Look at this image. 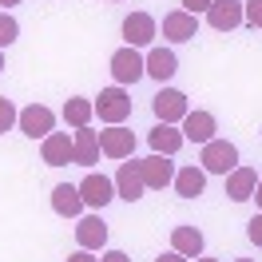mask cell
<instances>
[{"mask_svg": "<svg viewBox=\"0 0 262 262\" xmlns=\"http://www.w3.org/2000/svg\"><path fill=\"white\" fill-rule=\"evenodd\" d=\"M199 167H203L207 175H223V179H227L230 171L238 167V147H234V143H227V139H211V143H203Z\"/></svg>", "mask_w": 262, "mask_h": 262, "instance_id": "cell-1", "label": "cell"}, {"mask_svg": "<svg viewBox=\"0 0 262 262\" xmlns=\"http://www.w3.org/2000/svg\"><path fill=\"white\" fill-rule=\"evenodd\" d=\"M112 76H115L119 88L139 83L143 76H147V60L139 56V48H127V44H123L119 52H112Z\"/></svg>", "mask_w": 262, "mask_h": 262, "instance_id": "cell-2", "label": "cell"}, {"mask_svg": "<svg viewBox=\"0 0 262 262\" xmlns=\"http://www.w3.org/2000/svg\"><path fill=\"white\" fill-rule=\"evenodd\" d=\"M92 103H96V115L107 123V127H112V123H123L131 115V96L119 88V83H115V88H103L99 99H92Z\"/></svg>", "mask_w": 262, "mask_h": 262, "instance_id": "cell-3", "label": "cell"}, {"mask_svg": "<svg viewBox=\"0 0 262 262\" xmlns=\"http://www.w3.org/2000/svg\"><path fill=\"white\" fill-rule=\"evenodd\" d=\"M16 127L28 135V139H48L52 131H56V112L44 107V103H28L24 112H20Z\"/></svg>", "mask_w": 262, "mask_h": 262, "instance_id": "cell-4", "label": "cell"}, {"mask_svg": "<svg viewBox=\"0 0 262 262\" xmlns=\"http://www.w3.org/2000/svg\"><path fill=\"white\" fill-rule=\"evenodd\" d=\"M80 195H83V207L103 211V207L115 199V179L99 175V171H88V175H83V183H80Z\"/></svg>", "mask_w": 262, "mask_h": 262, "instance_id": "cell-5", "label": "cell"}, {"mask_svg": "<svg viewBox=\"0 0 262 262\" xmlns=\"http://www.w3.org/2000/svg\"><path fill=\"white\" fill-rule=\"evenodd\" d=\"M147 191V183H143V171H139V159H131V163H119L115 171V199H123V203H139Z\"/></svg>", "mask_w": 262, "mask_h": 262, "instance_id": "cell-6", "label": "cell"}, {"mask_svg": "<svg viewBox=\"0 0 262 262\" xmlns=\"http://www.w3.org/2000/svg\"><path fill=\"white\" fill-rule=\"evenodd\" d=\"M151 107H155V119H159V123H183V115L191 112V107H187V96H183L179 88H159V96L151 99Z\"/></svg>", "mask_w": 262, "mask_h": 262, "instance_id": "cell-7", "label": "cell"}, {"mask_svg": "<svg viewBox=\"0 0 262 262\" xmlns=\"http://www.w3.org/2000/svg\"><path fill=\"white\" fill-rule=\"evenodd\" d=\"M99 151L107 159H131L135 155V135L123 123H112L107 131H99Z\"/></svg>", "mask_w": 262, "mask_h": 262, "instance_id": "cell-8", "label": "cell"}, {"mask_svg": "<svg viewBox=\"0 0 262 262\" xmlns=\"http://www.w3.org/2000/svg\"><path fill=\"white\" fill-rule=\"evenodd\" d=\"M139 171H143V183H147L151 191H163L175 183V163H171V155H155L151 151L147 159H139Z\"/></svg>", "mask_w": 262, "mask_h": 262, "instance_id": "cell-9", "label": "cell"}, {"mask_svg": "<svg viewBox=\"0 0 262 262\" xmlns=\"http://www.w3.org/2000/svg\"><path fill=\"white\" fill-rule=\"evenodd\" d=\"M207 24H211L214 32H234L243 24V0H211Z\"/></svg>", "mask_w": 262, "mask_h": 262, "instance_id": "cell-10", "label": "cell"}, {"mask_svg": "<svg viewBox=\"0 0 262 262\" xmlns=\"http://www.w3.org/2000/svg\"><path fill=\"white\" fill-rule=\"evenodd\" d=\"M155 16L151 12H131L123 20V40H127V48H147L151 40H155Z\"/></svg>", "mask_w": 262, "mask_h": 262, "instance_id": "cell-11", "label": "cell"}, {"mask_svg": "<svg viewBox=\"0 0 262 262\" xmlns=\"http://www.w3.org/2000/svg\"><path fill=\"white\" fill-rule=\"evenodd\" d=\"M214 131H219V123H214V115L211 112H187L183 115V139L187 143H211L214 139Z\"/></svg>", "mask_w": 262, "mask_h": 262, "instance_id": "cell-12", "label": "cell"}, {"mask_svg": "<svg viewBox=\"0 0 262 262\" xmlns=\"http://www.w3.org/2000/svg\"><path fill=\"white\" fill-rule=\"evenodd\" d=\"M40 155H44V163H48V167H68L72 159H76L72 135H68V131H52L48 139L40 143Z\"/></svg>", "mask_w": 262, "mask_h": 262, "instance_id": "cell-13", "label": "cell"}, {"mask_svg": "<svg viewBox=\"0 0 262 262\" xmlns=\"http://www.w3.org/2000/svg\"><path fill=\"white\" fill-rule=\"evenodd\" d=\"M52 211L60 214V219H80V211H83L80 183H60V187H52Z\"/></svg>", "mask_w": 262, "mask_h": 262, "instance_id": "cell-14", "label": "cell"}, {"mask_svg": "<svg viewBox=\"0 0 262 262\" xmlns=\"http://www.w3.org/2000/svg\"><path fill=\"white\" fill-rule=\"evenodd\" d=\"M163 36L171 40V44H183V40H195V36H199V16L183 12V8L167 12V16H163Z\"/></svg>", "mask_w": 262, "mask_h": 262, "instance_id": "cell-15", "label": "cell"}, {"mask_svg": "<svg viewBox=\"0 0 262 262\" xmlns=\"http://www.w3.org/2000/svg\"><path fill=\"white\" fill-rule=\"evenodd\" d=\"M76 243L83 250H103L107 246V223L99 214H83L80 223H76Z\"/></svg>", "mask_w": 262, "mask_h": 262, "instance_id": "cell-16", "label": "cell"}, {"mask_svg": "<svg viewBox=\"0 0 262 262\" xmlns=\"http://www.w3.org/2000/svg\"><path fill=\"white\" fill-rule=\"evenodd\" d=\"M254 187H258V171L254 167H234L227 175V195H230V203H246V199L254 195Z\"/></svg>", "mask_w": 262, "mask_h": 262, "instance_id": "cell-17", "label": "cell"}, {"mask_svg": "<svg viewBox=\"0 0 262 262\" xmlns=\"http://www.w3.org/2000/svg\"><path fill=\"white\" fill-rule=\"evenodd\" d=\"M171 187H175V195H179V199H199L203 191H207V171L195 167V163H191V167H179Z\"/></svg>", "mask_w": 262, "mask_h": 262, "instance_id": "cell-18", "label": "cell"}, {"mask_svg": "<svg viewBox=\"0 0 262 262\" xmlns=\"http://www.w3.org/2000/svg\"><path fill=\"white\" fill-rule=\"evenodd\" d=\"M72 147H76V159L72 163H80V167H92V163H99V131H92V127H76V135H72Z\"/></svg>", "mask_w": 262, "mask_h": 262, "instance_id": "cell-19", "label": "cell"}, {"mask_svg": "<svg viewBox=\"0 0 262 262\" xmlns=\"http://www.w3.org/2000/svg\"><path fill=\"white\" fill-rule=\"evenodd\" d=\"M147 143H151V151H155V155H175L187 139H183V131L175 127V123H155V127H151V135H147Z\"/></svg>", "mask_w": 262, "mask_h": 262, "instance_id": "cell-20", "label": "cell"}, {"mask_svg": "<svg viewBox=\"0 0 262 262\" xmlns=\"http://www.w3.org/2000/svg\"><path fill=\"white\" fill-rule=\"evenodd\" d=\"M143 60H147V76L159 80V83H167L175 72H179V56H175L171 48H151Z\"/></svg>", "mask_w": 262, "mask_h": 262, "instance_id": "cell-21", "label": "cell"}, {"mask_svg": "<svg viewBox=\"0 0 262 262\" xmlns=\"http://www.w3.org/2000/svg\"><path fill=\"white\" fill-rule=\"evenodd\" d=\"M203 230L199 227H187V223H183V227H175L171 230V250H179L183 258H199V254H203Z\"/></svg>", "mask_w": 262, "mask_h": 262, "instance_id": "cell-22", "label": "cell"}, {"mask_svg": "<svg viewBox=\"0 0 262 262\" xmlns=\"http://www.w3.org/2000/svg\"><path fill=\"white\" fill-rule=\"evenodd\" d=\"M92 115H96V103H92L88 96H72L64 103V119L72 123V127H88V123H92Z\"/></svg>", "mask_w": 262, "mask_h": 262, "instance_id": "cell-23", "label": "cell"}, {"mask_svg": "<svg viewBox=\"0 0 262 262\" xmlns=\"http://www.w3.org/2000/svg\"><path fill=\"white\" fill-rule=\"evenodd\" d=\"M16 40H20V24H16V16L0 12V48H8V44H16Z\"/></svg>", "mask_w": 262, "mask_h": 262, "instance_id": "cell-24", "label": "cell"}, {"mask_svg": "<svg viewBox=\"0 0 262 262\" xmlns=\"http://www.w3.org/2000/svg\"><path fill=\"white\" fill-rule=\"evenodd\" d=\"M16 119H20L16 103H12V99H4V96H0V135H4V131H12V127H16Z\"/></svg>", "mask_w": 262, "mask_h": 262, "instance_id": "cell-25", "label": "cell"}, {"mask_svg": "<svg viewBox=\"0 0 262 262\" xmlns=\"http://www.w3.org/2000/svg\"><path fill=\"white\" fill-rule=\"evenodd\" d=\"M243 24L262 28V0H246V4H243Z\"/></svg>", "mask_w": 262, "mask_h": 262, "instance_id": "cell-26", "label": "cell"}, {"mask_svg": "<svg viewBox=\"0 0 262 262\" xmlns=\"http://www.w3.org/2000/svg\"><path fill=\"white\" fill-rule=\"evenodd\" d=\"M246 238H250V243H254V246H258V250H262V211L254 214L250 223H246Z\"/></svg>", "mask_w": 262, "mask_h": 262, "instance_id": "cell-27", "label": "cell"}, {"mask_svg": "<svg viewBox=\"0 0 262 262\" xmlns=\"http://www.w3.org/2000/svg\"><path fill=\"white\" fill-rule=\"evenodd\" d=\"M183 12H191V16H207V8H211V0H179Z\"/></svg>", "mask_w": 262, "mask_h": 262, "instance_id": "cell-28", "label": "cell"}, {"mask_svg": "<svg viewBox=\"0 0 262 262\" xmlns=\"http://www.w3.org/2000/svg\"><path fill=\"white\" fill-rule=\"evenodd\" d=\"M64 262H99V258H96V250H83V246H80V250H76V254H68Z\"/></svg>", "mask_w": 262, "mask_h": 262, "instance_id": "cell-29", "label": "cell"}, {"mask_svg": "<svg viewBox=\"0 0 262 262\" xmlns=\"http://www.w3.org/2000/svg\"><path fill=\"white\" fill-rule=\"evenodd\" d=\"M99 262H131V258H127V254H123V250H107V254H103V258H99Z\"/></svg>", "mask_w": 262, "mask_h": 262, "instance_id": "cell-30", "label": "cell"}, {"mask_svg": "<svg viewBox=\"0 0 262 262\" xmlns=\"http://www.w3.org/2000/svg\"><path fill=\"white\" fill-rule=\"evenodd\" d=\"M155 262H187V258H183L179 250H167V254H159V258H155Z\"/></svg>", "mask_w": 262, "mask_h": 262, "instance_id": "cell-31", "label": "cell"}, {"mask_svg": "<svg viewBox=\"0 0 262 262\" xmlns=\"http://www.w3.org/2000/svg\"><path fill=\"white\" fill-rule=\"evenodd\" d=\"M250 199L258 203V211H262V179H258V187H254V195H250Z\"/></svg>", "mask_w": 262, "mask_h": 262, "instance_id": "cell-32", "label": "cell"}, {"mask_svg": "<svg viewBox=\"0 0 262 262\" xmlns=\"http://www.w3.org/2000/svg\"><path fill=\"white\" fill-rule=\"evenodd\" d=\"M0 4H4V8H12V4H20V0H0Z\"/></svg>", "mask_w": 262, "mask_h": 262, "instance_id": "cell-33", "label": "cell"}, {"mask_svg": "<svg viewBox=\"0 0 262 262\" xmlns=\"http://www.w3.org/2000/svg\"><path fill=\"white\" fill-rule=\"evenodd\" d=\"M195 262H219V258H203V254H199V258H195Z\"/></svg>", "mask_w": 262, "mask_h": 262, "instance_id": "cell-34", "label": "cell"}, {"mask_svg": "<svg viewBox=\"0 0 262 262\" xmlns=\"http://www.w3.org/2000/svg\"><path fill=\"white\" fill-rule=\"evenodd\" d=\"M0 72H4V48H0Z\"/></svg>", "mask_w": 262, "mask_h": 262, "instance_id": "cell-35", "label": "cell"}, {"mask_svg": "<svg viewBox=\"0 0 262 262\" xmlns=\"http://www.w3.org/2000/svg\"><path fill=\"white\" fill-rule=\"evenodd\" d=\"M234 262H254V258H234Z\"/></svg>", "mask_w": 262, "mask_h": 262, "instance_id": "cell-36", "label": "cell"}]
</instances>
